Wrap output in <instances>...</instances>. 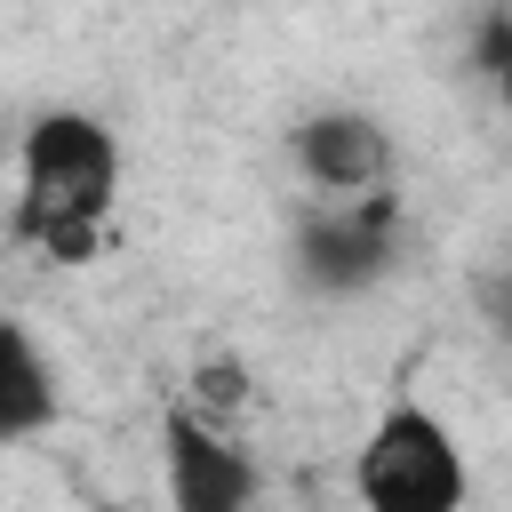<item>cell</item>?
<instances>
[{
    "label": "cell",
    "mask_w": 512,
    "mask_h": 512,
    "mask_svg": "<svg viewBox=\"0 0 512 512\" xmlns=\"http://www.w3.org/2000/svg\"><path fill=\"white\" fill-rule=\"evenodd\" d=\"M112 200H120V136L96 112L48 104V112H32L16 128V208H8V232L24 248H40L48 264H96Z\"/></svg>",
    "instance_id": "obj_1"
},
{
    "label": "cell",
    "mask_w": 512,
    "mask_h": 512,
    "mask_svg": "<svg viewBox=\"0 0 512 512\" xmlns=\"http://www.w3.org/2000/svg\"><path fill=\"white\" fill-rule=\"evenodd\" d=\"M352 496L368 512H464L472 504V464L464 440L424 408L400 400L368 424V440L352 448Z\"/></svg>",
    "instance_id": "obj_2"
},
{
    "label": "cell",
    "mask_w": 512,
    "mask_h": 512,
    "mask_svg": "<svg viewBox=\"0 0 512 512\" xmlns=\"http://www.w3.org/2000/svg\"><path fill=\"white\" fill-rule=\"evenodd\" d=\"M288 264L312 296H368L400 264V192L368 184V192L304 208V224L288 240Z\"/></svg>",
    "instance_id": "obj_3"
},
{
    "label": "cell",
    "mask_w": 512,
    "mask_h": 512,
    "mask_svg": "<svg viewBox=\"0 0 512 512\" xmlns=\"http://www.w3.org/2000/svg\"><path fill=\"white\" fill-rule=\"evenodd\" d=\"M160 472H168V504H184V512H240L264 488L256 456L232 432H216V416L192 400H176L160 416Z\"/></svg>",
    "instance_id": "obj_4"
},
{
    "label": "cell",
    "mask_w": 512,
    "mask_h": 512,
    "mask_svg": "<svg viewBox=\"0 0 512 512\" xmlns=\"http://www.w3.org/2000/svg\"><path fill=\"white\" fill-rule=\"evenodd\" d=\"M288 160L296 176L320 192V200H344V192H368V184H392V136L376 112L360 104H320L288 128Z\"/></svg>",
    "instance_id": "obj_5"
},
{
    "label": "cell",
    "mask_w": 512,
    "mask_h": 512,
    "mask_svg": "<svg viewBox=\"0 0 512 512\" xmlns=\"http://www.w3.org/2000/svg\"><path fill=\"white\" fill-rule=\"evenodd\" d=\"M64 416L56 368L40 360V344L24 336V320L0 312V440H40Z\"/></svg>",
    "instance_id": "obj_6"
},
{
    "label": "cell",
    "mask_w": 512,
    "mask_h": 512,
    "mask_svg": "<svg viewBox=\"0 0 512 512\" xmlns=\"http://www.w3.org/2000/svg\"><path fill=\"white\" fill-rule=\"evenodd\" d=\"M184 400H192V408H208V416H232V408L248 400V368L216 352V360H200V368H192V384H184Z\"/></svg>",
    "instance_id": "obj_7"
},
{
    "label": "cell",
    "mask_w": 512,
    "mask_h": 512,
    "mask_svg": "<svg viewBox=\"0 0 512 512\" xmlns=\"http://www.w3.org/2000/svg\"><path fill=\"white\" fill-rule=\"evenodd\" d=\"M472 64H480V80H504V72H512V16H504V8L480 16V48H472Z\"/></svg>",
    "instance_id": "obj_8"
}]
</instances>
